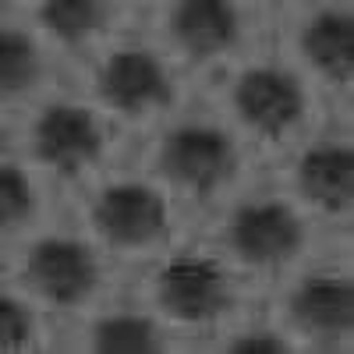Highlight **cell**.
Here are the masks:
<instances>
[{
  "mask_svg": "<svg viewBox=\"0 0 354 354\" xmlns=\"http://www.w3.org/2000/svg\"><path fill=\"white\" fill-rule=\"evenodd\" d=\"M230 245L248 262H280L298 252L301 245V223L283 202H262L245 205L230 220Z\"/></svg>",
  "mask_w": 354,
  "mask_h": 354,
  "instance_id": "3",
  "label": "cell"
},
{
  "mask_svg": "<svg viewBox=\"0 0 354 354\" xmlns=\"http://www.w3.org/2000/svg\"><path fill=\"white\" fill-rule=\"evenodd\" d=\"M25 280L32 283L46 301L75 305L96 287V259L88 248L71 241H43L28 252Z\"/></svg>",
  "mask_w": 354,
  "mask_h": 354,
  "instance_id": "2",
  "label": "cell"
},
{
  "mask_svg": "<svg viewBox=\"0 0 354 354\" xmlns=\"http://www.w3.org/2000/svg\"><path fill=\"white\" fill-rule=\"evenodd\" d=\"M96 223L110 245H145L153 238H163L167 209L163 198L149 188H110L96 202Z\"/></svg>",
  "mask_w": 354,
  "mask_h": 354,
  "instance_id": "6",
  "label": "cell"
},
{
  "mask_svg": "<svg viewBox=\"0 0 354 354\" xmlns=\"http://www.w3.org/2000/svg\"><path fill=\"white\" fill-rule=\"evenodd\" d=\"M301 188L330 213H344L354 202V153L347 145L322 142L301 160Z\"/></svg>",
  "mask_w": 354,
  "mask_h": 354,
  "instance_id": "8",
  "label": "cell"
},
{
  "mask_svg": "<svg viewBox=\"0 0 354 354\" xmlns=\"http://www.w3.org/2000/svg\"><path fill=\"white\" fill-rule=\"evenodd\" d=\"M96 351L100 354H153L156 330L149 319L138 315H113L96 326Z\"/></svg>",
  "mask_w": 354,
  "mask_h": 354,
  "instance_id": "13",
  "label": "cell"
},
{
  "mask_svg": "<svg viewBox=\"0 0 354 354\" xmlns=\"http://www.w3.org/2000/svg\"><path fill=\"white\" fill-rule=\"evenodd\" d=\"M163 170L177 185L209 192L234 170V145L220 131H205V128L174 131L163 142Z\"/></svg>",
  "mask_w": 354,
  "mask_h": 354,
  "instance_id": "4",
  "label": "cell"
},
{
  "mask_svg": "<svg viewBox=\"0 0 354 354\" xmlns=\"http://www.w3.org/2000/svg\"><path fill=\"white\" fill-rule=\"evenodd\" d=\"M32 209V192H28V181L18 167H0V227H11L18 220L28 216Z\"/></svg>",
  "mask_w": 354,
  "mask_h": 354,
  "instance_id": "16",
  "label": "cell"
},
{
  "mask_svg": "<svg viewBox=\"0 0 354 354\" xmlns=\"http://www.w3.org/2000/svg\"><path fill=\"white\" fill-rule=\"evenodd\" d=\"M305 50L312 64L344 82L354 71V21L344 15H319L305 28Z\"/></svg>",
  "mask_w": 354,
  "mask_h": 354,
  "instance_id": "12",
  "label": "cell"
},
{
  "mask_svg": "<svg viewBox=\"0 0 354 354\" xmlns=\"http://www.w3.org/2000/svg\"><path fill=\"white\" fill-rule=\"evenodd\" d=\"M290 315L308 330L340 333L354 326V287L344 280H305L290 301Z\"/></svg>",
  "mask_w": 354,
  "mask_h": 354,
  "instance_id": "11",
  "label": "cell"
},
{
  "mask_svg": "<svg viewBox=\"0 0 354 354\" xmlns=\"http://www.w3.org/2000/svg\"><path fill=\"white\" fill-rule=\"evenodd\" d=\"M39 18L61 39L78 43L85 32L103 25V4H96V0H46Z\"/></svg>",
  "mask_w": 354,
  "mask_h": 354,
  "instance_id": "15",
  "label": "cell"
},
{
  "mask_svg": "<svg viewBox=\"0 0 354 354\" xmlns=\"http://www.w3.org/2000/svg\"><path fill=\"white\" fill-rule=\"evenodd\" d=\"M160 301L185 322H209L230 305V294L213 262L177 259L160 273Z\"/></svg>",
  "mask_w": 354,
  "mask_h": 354,
  "instance_id": "1",
  "label": "cell"
},
{
  "mask_svg": "<svg viewBox=\"0 0 354 354\" xmlns=\"http://www.w3.org/2000/svg\"><path fill=\"white\" fill-rule=\"evenodd\" d=\"M234 103L252 128L273 138L283 135L290 124H298L301 117L298 82L277 71H248L234 88Z\"/></svg>",
  "mask_w": 354,
  "mask_h": 354,
  "instance_id": "7",
  "label": "cell"
},
{
  "mask_svg": "<svg viewBox=\"0 0 354 354\" xmlns=\"http://www.w3.org/2000/svg\"><path fill=\"white\" fill-rule=\"evenodd\" d=\"M39 75V57L28 43L25 32H0V88L4 96H15V93H25L32 78Z\"/></svg>",
  "mask_w": 354,
  "mask_h": 354,
  "instance_id": "14",
  "label": "cell"
},
{
  "mask_svg": "<svg viewBox=\"0 0 354 354\" xmlns=\"http://www.w3.org/2000/svg\"><path fill=\"white\" fill-rule=\"evenodd\" d=\"M32 337V319L28 312L11 301V298H0V347L4 351H21Z\"/></svg>",
  "mask_w": 354,
  "mask_h": 354,
  "instance_id": "17",
  "label": "cell"
},
{
  "mask_svg": "<svg viewBox=\"0 0 354 354\" xmlns=\"http://www.w3.org/2000/svg\"><path fill=\"white\" fill-rule=\"evenodd\" d=\"M100 145L103 135L93 113L78 106H50L36 124V156L64 174H75L85 163H96Z\"/></svg>",
  "mask_w": 354,
  "mask_h": 354,
  "instance_id": "5",
  "label": "cell"
},
{
  "mask_svg": "<svg viewBox=\"0 0 354 354\" xmlns=\"http://www.w3.org/2000/svg\"><path fill=\"white\" fill-rule=\"evenodd\" d=\"M170 28L195 57L220 53L238 39V18L220 0H185V4H177Z\"/></svg>",
  "mask_w": 354,
  "mask_h": 354,
  "instance_id": "10",
  "label": "cell"
},
{
  "mask_svg": "<svg viewBox=\"0 0 354 354\" xmlns=\"http://www.w3.org/2000/svg\"><path fill=\"white\" fill-rule=\"evenodd\" d=\"M283 340L280 337H270V333H262V337H241V340H234L230 344V354H283Z\"/></svg>",
  "mask_w": 354,
  "mask_h": 354,
  "instance_id": "18",
  "label": "cell"
},
{
  "mask_svg": "<svg viewBox=\"0 0 354 354\" xmlns=\"http://www.w3.org/2000/svg\"><path fill=\"white\" fill-rule=\"evenodd\" d=\"M103 96L121 110H138L145 103H170V85L149 53H117L103 71Z\"/></svg>",
  "mask_w": 354,
  "mask_h": 354,
  "instance_id": "9",
  "label": "cell"
}]
</instances>
